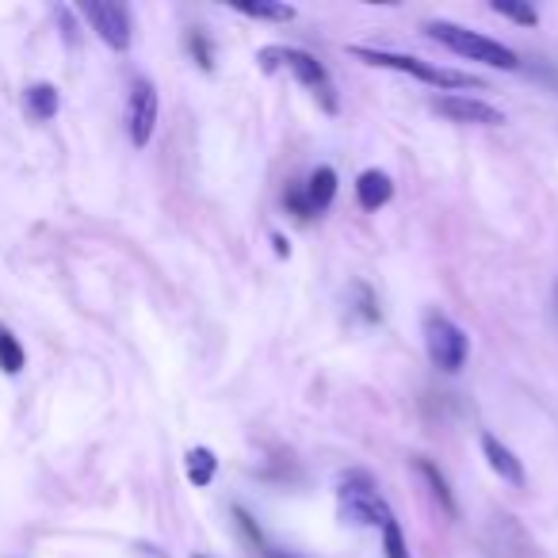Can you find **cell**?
<instances>
[{
    "label": "cell",
    "instance_id": "obj_1",
    "mask_svg": "<svg viewBox=\"0 0 558 558\" xmlns=\"http://www.w3.org/2000/svg\"><path fill=\"white\" fill-rule=\"evenodd\" d=\"M257 65L264 73H279V69H287L302 88H310L314 96H318V104H322L329 115H337V85H333V77H329V69H325L314 54H306L299 46H260L257 50Z\"/></svg>",
    "mask_w": 558,
    "mask_h": 558
},
{
    "label": "cell",
    "instance_id": "obj_23",
    "mask_svg": "<svg viewBox=\"0 0 558 558\" xmlns=\"http://www.w3.org/2000/svg\"><path fill=\"white\" fill-rule=\"evenodd\" d=\"M195 558H207V555H195Z\"/></svg>",
    "mask_w": 558,
    "mask_h": 558
},
{
    "label": "cell",
    "instance_id": "obj_3",
    "mask_svg": "<svg viewBox=\"0 0 558 558\" xmlns=\"http://www.w3.org/2000/svg\"><path fill=\"white\" fill-rule=\"evenodd\" d=\"M337 513L344 524H356V528H383L390 516V505L383 501L375 478L367 471H348L341 474V486H337Z\"/></svg>",
    "mask_w": 558,
    "mask_h": 558
},
{
    "label": "cell",
    "instance_id": "obj_22",
    "mask_svg": "<svg viewBox=\"0 0 558 558\" xmlns=\"http://www.w3.org/2000/svg\"><path fill=\"white\" fill-rule=\"evenodd\" d=\"M264 558H295V555H283V551H276V547H272V551H268Z\"/></svg>",
    "mask_w": 558,
    "mask_h": 558
},
{
    "label": "cell",
    "instance_id": "obj_21",
    "mask_svg": "<svg viewBox=\"0 0 558 558\" xmlns=\"http://www.w3.org/2000/svg\"><path fill=\"white\" fill-rule=\"evenodd\" d=\"M272 245H276V257H291V241L283 234H272Z\"/></svg>",
    "mask_w": 558,
    "mask_h": 558
},
{
    "label": "cell",
    "instance_id": "obj_20",
    "mask_svg": "<svg viewBox=\"0 0 558 558\" xmlns=\"http://www.w3.org/2000/svg\"><path fill=\"white\" fill-rule=\"evenodd\" d=\"M283 207H287L295 218H314L310 203H306V192H302V184H291V188L283 192Z\"/></svg>",
    "mask_w": 558,
    "mask_h": 558
},
{
    "label": "cell",
    "instance_id": "obj_2",
    "mask_svg": "<svg viewBox=\"0 0 558 558\" xmlns=\"http://www.w3.org/2000/svg\"><path fill=\"white\" fill-rule=\"evenodd\" d=\"M421 31L429 35L432 43L448 46L451 54H459V58H467V62L494 65V69H505V73H516V69H520V58H516L513 46L497 43V39H486V35H478L471 27H459V23H451V20H429Z\"/></svg>",
    "mask_w": 558,
    "mask_h": 558
},
{
    "label": "cell",
    "instance_id": "obj_9",
    "mask_svg": "<svg viewBox=\"0 0 558 558\" xmlns=\"http://www.w3.org/2000/svg\"><path fill=\"white\" fill-rule=\"evenodd\" d=\"M482 455H486L490 471H494L501 482H509V486H516V490L524 486V463H520L513 451L497 440L494 432H482Z\"/></svg>",
    "mask_w": 558,
    "mask_h": 558
},
{
    "label": "cell",
    "instance_id": "obj_18",
    "mask_svg": "<svg viewBox=\"0 0 558 558\" xmlns=\"http://www.w3.org/2000/svg\"><path fill=\"white\" fill-rule=\"evenodd\" d=\"M383 551H387V558H409V543L402 536V524L394 516L383 524Z\"/></svg>",
    "mask_w": 558,
    "mask_h": 558
},
{
    "label": "cell",
    "instance_id": "obj_6",
    "mask_svg": "<svg viewBox=\"0 0 558 558\" xmlns=\"http://www.w3.org/2000/svg\"><path fill=\"white\" fill-rule=\"evenodd\" d=\"M81 16L92 23V31L111 46V50H127L130 46V12L127 4H115V0H85L81 4Z\"/></svg>",
    "mask_w": 558,
    "mask_h": 558
},
{
    "label": "cell",
    "instance_id": "obj_7",
    "mask_svg": "<svg viewBox=\"0 0 558 558\" xmlns=\"http://www.w3.org/2000/svg\"><path fill=\"white\" fill-rule=\"evenodd\" d=\"M157 88L153 81L146 77H138L134 85H130V96H127V134L134 146H146L153 138V127H157Z\"/></svg>",
    "mask_w": 558,
    "mask_h": 558
},
{
    "label": "cell",
    "instance_id": "obj_11",
    "mask_svg": "<svg viewBox=\"0 0 558 558\" xmlns=\"http://www.w3.org/2000/svg\"><path fill=\"white\" fill-rule=\"evenodd\" d=\"M302 192H306L310 211H314V215H322V211H329V203H333V195H337V172L329 169V165H318V169L306 176Z\"/></svg>",
    "mask_w": 558,
    "mask_h": 558
},
{
    "label": "cell",
    "instance_id": "obj_15",
    "mask_svg": "<svg viewBox=\"0 0 558 558\" xmlns=\"http://www.w3.org/2000/svg\"><path fill=\"white\" fill-rule=\"evenodd\" d=\"M413 467H417V474H421V478H425V482H429L432 497H436V501H440V505H444V513H448V516H459V505H455V497H451L448 478H444V474H440V467H436V463H429V459H417V463H413Z\"/></svg>",
    "mask_w": 558,
    "mask_h": 558
},
{
    "label": "cell",
    "instance_id": "obj_16",
    "mask_svg": "<svg viewBox=\"0 0 558 558\" xmlns=\"http://www.w3.org/2000/svg\"><path fill=\"white\" fill-rule=\"evenodd\" d=\"M23 367H27L23 344L16 341V333H12L8 325L0 322V371H4V375H20Z\"/></svg>",
    "mask_w": 558,
    "mask_h": 558
},
{
    "label": "cell",
    "instance_id": "obj_13",
    "mask_svg": "<svg viewBox=\"0 0 558 558\" xmlns=\"http://www.w3.org/2000/svg\"><path fill=\"white\" fill-rule=\"evenodd\" d=\"M23 108L35 123H50L58 115V88L54 85H31L23 96Z\"/></svg>",
    "mask_w": 558,
    "mask_h": 558
},
{
    "label": "cell",
    "instance_id": "obj_8",
    "mask_svg": "<svg viewBox=\"0 0 558 558\" xmlns=\"http://www.w3.org/2000/svg\"><path fill=\"white\" fill-rule=\"evenodd\" d=\"M432 111H440V115L451 119V123H474V127H501V123H505V115H501L494 104L471 100V96H459V92L436 96V100H432Z\"/></svg>",
    "mask_w": 558,
    "mask_h": 558
},
{
    "label": "cell",
    "instance_id": "obj_14",
    "mask_svg": "<svg viewBox=\"0 0 558 558\" xmlns=\"http://www.w3.org/2000/svg\"><path fill=\"white\" fill-rule=\"evenodd\" d=\"M184 459H188V482H192L195 490H207V486L215 482V474H218L215 451L211 448H192Z\"/></svg>",
    "mask_w": 558,
    "mask_h": 558
},
{
    "label": "cell",
    "instance_id": "obj_4",
    "mask_svg": "<svg viewBox=\"0 0 558 558\" xmlns=\"http://www.w3.org/2000/svg\"><path fill=\"white\" fill-rule=\"evenodd\" d=\"M352 58H360L367 65H379V69H398L409 73L425 85L440 88V92H459V88H482V81H474L471 73H459V69H444V65H429L413 54H390V50H371V46H352Z\"/></svg>",
    "mask_w": 558,
    "mask_h": 558
},
{
    "label": "cell",
    "instance_id": "obj_19",
    "mask_svg": "<svg viewBox=\"0 0 558 558\" xmlns=\"http://www.w3.org/2000/svg\"><path fill=\"white\" fill-rule=\"evenodd\" d=\"M188 50H192V58L199 62V69H207V73L215 69V50H211L203 31H192V35H188Z\"/></svg>",
    "mask_w": 558,
    "mask_h": 558
},
{
    "label": "cell",
    "instance_id": "obj_17",
    "mask_svg": "<svg viewBox=\"0 0 558 558\" xmlns=\"http://www.w3.org/2000/svg\"><path fill=\"white\" fill-rule=\"evenodd\" d=\"M497 16H505V20L520 23V27H536L539 23V12L532 8V4H520V0H494L490 4Z\"/></svg>",
    "mask_w": 558,
    "mask_h": 558
},
{
    "label": "cell",
    "instance_id": "obj_10",
    "mask_svg": "<svg viewBox=\"0 0 558 558\" xmlns=\"http://www.w3.org/2000/svg\"><path fill=\"white\" fill-rule=\"evenodd\" d=\"M390 195H394V184H390L387 172H379V169L360 172V180H356V199H360V207H364V211H379V207H387Z\"/></svg>",
    "mask_w": 558,
    "mask_h": 558
},
{
    "label": "cell",
    "instance_id": "obj_12",
    "mask_svg": "<svg viewBox=\"0 0 558 558\" xmlns=\"http://www.w3.org/2000/svg\"><path fill=\"white\" fill-rule=\"evenodd\" d=\"M234 12L241 16H253V20H272V23H291L295 20V8L283 4V0H234Z\"/></svg>",
    "mask_w": 558,
    "mask_h": 558
},
{
    "label": "cell",
    "instance_id": "obj_5",
    "mask_svg": "<svg viewBox=\"0 0 558 558\" xmlns=\"http://www.w3.org/2000/svg\"><path fill=\"white\" fill-rule=\"evenodd\" d=\"M425 348H429V360L440 371H463L467 364V352H471V341H467V333L459 329V325L451 322L448 314H440V310H429L425 314Z\"/></svg>",
    "mask_w": 558,
    "mask_h": 558
}]
</instances>
